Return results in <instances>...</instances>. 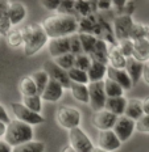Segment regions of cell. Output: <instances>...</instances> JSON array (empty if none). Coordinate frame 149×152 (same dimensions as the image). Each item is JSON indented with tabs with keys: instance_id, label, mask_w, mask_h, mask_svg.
<instances>
[{
	"instance_id": "obj_40",
	"label": "cell",
	"mask_w": 149,
	"mask_h": 152,
	"mask_svg": "<svg viewBox=\"0 0 149 152\" xmlns=\"http://www.w3.org/2000/svg\"><path fill=\"white\" fill-rule=\"evenodd\" d=\"M57 13L61 15H73L75 16V11H74V1L71 0H61V5Z\"/></svg>"
},
{
	"instance_id": "obj_21",
	"label": "cell",
	"mask_w": 149,
	"mask_h": 152,
	"mask_svg": "<svg viewBox=\"0 0 149 152\" xmlns=\"http://www.w3.org/2000/svg\"><path fill=\"white\" fill-rule=\"evenodd\" d=\"M124 115L127 118L132 119V121L137 122L139 119L144 115V110H142V102L139 99H129L127 102L125 107V113Z\"/></svg>"
},
{
	"instance_id": "obj_26",
	"label": "cell",
	"mask_w": 149,
	"mask_h": 152,
	"mask_svg": "<svg viewBox=\"0 0 149 152\" xmlns=\"http://www.w3.org/2000/svg\"><path fill=\"white\" fill-rule=\"evenodd\" d=\"M96 24H98L96 15H90L87 17L78 18V33H86L94 36V30Z\"/></svg>"
},
{
	"instance_id": "obj_51",
	"label": "cell",
	"mask_w": 149,
	"mask_h": 152,
	"mask_svg": "<svg viewBox=\"0 0 149 152\" xmlns=\"http://www.w3.org/2000/svg\"><path fill=\"white\" fill-rule=\"evenodd\" d=\"M7 123L1 122L0 121V140H4V137H5V132H7Z\"/></svg>"
},
{
	"instance_id": "obj_27",
	"label": "cell",
	"mask_w": 149,
	"mask_h": 152,
	"mask_svg": "<svg viewBox=\"0 0 149 152\" xmlns=\"http://www.w3.org/2000/svg\"><path fill=\"white\" fill-rule=\"evenodd\" d=\"M7 45L12 49H19L23 46L24 47V34L23 28H12L11 31L5 36Z\"/></svg>"
},
{
	"instance_id": "obj_5",
	"label": "cell",
	"mask_w": 149,
	"mask_h": 152,
	"mask_svg": "<svg viewBox=\"0 0 149 152\" xmlns=\"http://www.w3.org/2000/svg\"><path fill=\"white\" fill-rule=\"evenodd\" d=\"M11 109H12V113H13L15 118L17 119V121L27 123V125L32 126V127L45 122V118H44L42 114L33 113L32 110L28 109L23 102H11Z\"/></svg>"
},
{
	"instance_id": "obj_45",
	"label": "cell",
	"mask_w": 149,
	"mask_h": 152,
	"mask_svg": "<svg viewBox=\"0 0 149 152\" xmlns=\"http://www.w3.org/2000/svg\"><path fill=\"white\" fill-rule=\"evenodd\" d=\"M127 3H128V0H113V8H115V11H116V13H118V16L124 15Z\"/></svg>"
},
{
	"instance_id": "obj_1",
	"label": "cell",
	"mask_w": 149,
	"mask_h": 152,
	"mask_svg": "<svg viewBox=\"0 0 149 152\" xmlns=\"http://www.w3.org/2000/svg\"><path fill=\"white\" fill-rule=\"evenodd\" d=\"M42 26L49 39L70 37L78 33V17L73 15L54 13L44 20Z\"/></svg>"
},
{
	"instance_id": "obj_9",
	"label": "cell",
	"mask_w": 149,
	"mask_h": 152,
	"mask_svg": "<svg viewBox=\"0 0 149 152\" xmlns=\"http://www.w3.org/2000/svg\"><path fill=\"white\" fill-rule=\"evenodd\" d=\"M133 24H135V20L132 16H127V15L116 16L115 20H113L112 28H113V33H115L118 42L123 39H128Z\"/></svg>"
},
{
	"instance_id": "obj_36",
	"label": "cell",
	"mask_w": 149,
	"mask_h": 152,
	"mask_svg": "<svg viewBox=\"0 0 149 152\" xmlns=\"http://www.w3.org/2000/svg\"><path fill=\"white\" fill-rule=\"evenodd\" d=\"M53 61H54L56 64L59 66L62 69L69 71V69L74 68V66H75V55L74 54H71V53H69V54H65V55L53 59Z\"/></svg>"
},
{
	"instance_id": "obj_23",
	"label": "cell",
	"mask_w": 149,
	"mask_h": 152,
	"mask_svg": "<svg viewBox=\"0 0 149 152\" xmlns=\"http://www.w3.org/2000/svg\"><path fill=\"white\" fill-rule=\"evenodd\" d=\"M128 100L123 97H113V99H107L106 101V107L104 109L111 112L112 114H115L116 117H123L125 113V107Z\"/></svg>"
},
{
	"instance_id": "obj_53",
	"label": "cell",
	"mask_w": 149,
	"mask_h": 152,
	"mask_svg": "<svg viewBox=\"0 0 149 152\" xmlns=\"http://www.w3.org/2000/svg\"><path fill=\"white\" fill-rule=\"evenodd\" d=\"M93 152H107V151H104V150H102V148H99V147H95L93 150Z\"/></svg>"
},
{
	"instance_id": "obj_20",
	"label": "cell",
	"mask_w": 149,
	"mask_h": 152,
	"mask_svg": "<svg viewBox=\"0 0 149 152\" xmlns=\"http://www.w3.org/2000/svg\"><path fill=\"white\" fill-rule=\"evenodd\" d=\"M144 63L136 61L135 58H128L127 59V66H125V71L129 75L133 85L137 84V81L142 77V69H144Z\"/></svg>"
},
{
	"instance_id": "obj_37",
	"label": "cell",
	"mask_w": 149,
	"mask_h": 152,
	"mask_svg": "<svg viewBox=\"0 0 149 152\" xmlns=\"http://www.w3.org/2000/svg\"><path fill=\"white\" fill-rule=\"evenodd\" d=\"M91 64H93V59L90 58V55H87V54L82 53L79 54V55L75 56V68L78 69H82V71H88L91 67Z\"/></svg>"
},
{
	"instance_id": "obj_11",
	"label": "cell",
	"mask_w": 149,
	"mask_h": 152,
	"mask_svg": "<svg viewBox=\"0 0 149 152\" xmlns=\"http://www.w3.org/2000/svg\"><path fill=\"white\" fill-rule=\"evenodd\" d=\"M135 130H136V122L127 118L125 115H123V117H119L118 118V122L115 123L112 131L116 134V137L119 138V140L122 142V143H125V142L129 140L131 137L133 135Z\"/></svg>"
},
{
	"instance_id": "obj_42",
	"label": "cell",
	"mask_w": 149,
	"mask_h": 152,
	"mask_svg": "<svg viewBox=\"0 0 149 152\" xmlns=\"http://www.w3.org/2000/svg\"><path fill=\"white\" fill-rule=\"evenodd\" d=\"M40 4L50 12H58L61 0H42V1H40Z\"/></svg>"
},
{
	"instance_id": "obj_39",
	"label": "cell",
	"mask_w": 149,
	"mask_h": 152,
	"mask_svg": "<svg viewBox=\"0 0 149 152\" xmlns=\"http://www.w3.org/2000/svg\"><path fill=\"white\" fill-rule=\"evenodd\" d=\"M69 39H70V53L71 54H74V55L77 56V55H79V54L83 53V49H82V43H81V39H79L78 33L70 36Z\"/></svg>"
},
{
	"instance_id": "obj_4",
	"label": "cell",
	"mask_w": 149,
	"mask_h": 152,
	"mask_svg": "<svg viewBox=\"0 0 149 152\" xmlns=\"http://www.w3.org/2000/svg\"><path fill=\"white\" fill-rule=\"evenodd\" d=\"M56 119L61 127L70 131L73 129L79 127L81 119H82V114H81V110H79L78 107L63 105V106H59L58 109H57Z\"/></svg>"
},
{
	"instance_id": "obj_3",
	"label": "cell",
	"mask_w": 149,
	"mask_h": 152,
	"mask_svg": "<svg viewBox=\"0 0 149 152\" xmlns=\"http://www.w3.org/2000/svg\"><path fill=\"white\" fill-rule=\"evenodd\" d=\"M33 137L34 132L32 126L21 121H17V119H12L7 126V132H5L4 140L13 148L20 144L34 140Z\"/></svg>"
},
{
	"instance_id": "obj_34",
	"label": "cell",
	"mask_w": 149,
	"mask_h": 152,
	"mask_svg": "<svg viewBox=\"0 0 149 152\" xmlns=\"http://www.w3.org/2000/svg\"><path fill=\"white\" fill-rule=\"evenodd\" d=\"M148 28H149V25L142 24V23H136L135 21L133 26L131 29V33H129V39L137 41V39H142V38H147Z\"/></svg>"
},
{
	"instance_id": "obj_2",
	"label": "cell",
	"mask_w": 149,
	"mask_h": 152,
	"mask_svg": "<svg viewBox=\"0 0 149 152\" xmlns=\"http://www.w3.org/2000/svg\"><path fill=\"white\" fill-rule=\"evenodd\" d=\"M24 34V54L25 56H33L49 42L42 24H28L23 26Z\"/></svg>"
},
{
	"instance_id": "obj_43",
	"label": "cell",
	"mask_w": 149,
	"mask_h": 152,
	"mask_svg": "<svg viewBox=\"0 0 149 152\" xmlns=\"http://www.w3.org/2000/svg\"><path fill=\"white\" fill-rule=\"evenodd\" d=\"M12 24L9 21V18H0V36L5 37L12 29Z\"/></svg>"
},
{
	"instance_id": "obj_10",
	"label": "cell",
	"mask_w": 149,
	"mask_h": 152,
	"mask_svg": "<svg viewBox=\"0 0 149 152\" xmlns=\"http://www.w3.org/2000/svg\"><path fill=\"white\" fill-rule=\"evenodd\" d=\"M44 69L47 72V75L50 76V79L58 81L65 89H70L71 80H70V77H69L67 71H65V69H62L59 66H57L53 59L46 61L44 63Z\"/></svg>"
},
{
	"instance_id": "obj_14",
	"label": "cell",
	"mask_w": 149,
	"mask_h": 152,
	"mask_svg": "<svg viewBox=\"0 0 149 152\" xmlns=\"http://www.w3.org/2000/svg\"><path fill=\"white\" fill-rule=\"evenodd\" d=\"M63 93H65V88L58 81L50 79L49 84L46 85L45 91L41 94V99L42 101H47V102H58L62 99Z\"/></svg>"
},
{
	"instance_id": "obj_30",
	"label": "cell",
	"mask_w": 149,
	"mask_h": 152,
	"mask_svg": "<svg viewBox=\"0 0 149 152\" xmlns=\"http://www.w3.org/2000/svg\"><path fill=\"white\" fill-rule=\"evenodd\" d=\"M104 91H106L107 99H113V97H123L124 96V89H123L116 81L111 80L107 77L104 80Z\"/></svg>"
},
{
	"instance_id": "obj_28",
	"label": "cell",
	"mask_w": 149,
	"mask_h": 152,
	"mask_svg": "<svg viewBox=\"0 0 149 152\" xmlns=\"http://www.w3.org/2000/svg\"><path fill=\"white\" fill-rule=\"evenodd\" d=\"M30 76H32V79L34 80V83H36L39 94H42V92L45 91L46 85L49 84V81H50V76L47 75V72L44 68L39 69V71H34Z\"/></svg>"
},
{
	"instance_id": "obj_6",
	"label": "cell",
	"mask_w": 149,
	"mask_h": 152,
	"mask_svg": "<svg viewBox=\"0 0 149 152\" xmlns=\"http://www.w3.org/2000/svg\"><path fill=\"white\" fill-rule=\"evenodd\" d=\"M69 143L77 152H93L95 148L93 140L81 127L69 131Z\"/></svg>"
},
{
	"instance_id": "obj_15",
	"label": "cell",
	"mask_w": 149,
	"mask_h": 152,
	"mask_svg": "<svg viewBox=\"0 0 149 152\" xmlns=\"http://www.w3.org/2000/svg\"><path fill=\"white\" fill-rule=\"evenodd\" d=\"M107 77L111 79V80H113V81H116L124 91H129L133 88V83H132L131 77H129V75L127 74L125 69H116V68H112L108 66Z\"/></svg>"
},
{
	"instance_id": "obj_54",
	"label": "cell",
	"mask_w": 149,
	"mask_h": 152,
	"mask_svg": "<svg viewBox=\"0 0 149 152\" xmlns=\"http://www.w3.org/2000/svg\"><path fill=\"white\" fill-rule=\"evenodd\" d=\"M147 39L149 41V28H148V36H147Z\"/></svg>"
},
{
	"instance_id": "obj_46",
	"label": "cell",
	"mask_w": 149,
	"mask_h": 152,
	"mask_svg": "<svg viewBox=\"0 0 149 152\" xmlns=\"http://www.w3.org/2000/svg\"><path fill=\"white\" fill-rule=\"evenodd\" d=\"M9 4H11V1L0 0V18H9Z\"/></svg>"
},
{
	"instance_id": "obj_19",
	"label": "cell",
	"mask_w": 149,
	"mask_h": 152,
	"mask_svg": "<svg viewBox=\"0 0 149 152\" xmlns=\"http://www.w3.org/2000/svg\"><path fill=\"white\" fill-rule=\"evenodd\" d=\"M108 66L116 69H125L127 66V58L119 50L118 45L110 46L108 50Z\"/></svg>"
},
{
	"instance_id": "obj_16",
	"label": "cell",
	"mask_w": 149,
	"mask_h": 152,
	"mask_svg": "<svg viewBox=\"0 0 149 152\" xmlns=\"http://www.w3.org/2000/svg\"><path fill=\"white\" fill-rule=\"evenodd\" d=\"M8 16H9V21H11L12 26L15 28L25 20V17H27V8H25L23 3L11 1Z\"/></svg>"
},
{
	"instance_id": "obj_29",
	"label": "cell",
	"mask_w": 149,
	"mask_h": 152,
	"mask_svg": "<svg viewBox=\"0 0 149 152\" xmlns=\"http://www.w3.org/2000/svg\"><path fill=\"white\" fill-rule=\"evenodd\" d=\"M46 145L40 140H32L12 148V152H45Z\"/></svg>"
},
{
	"instance_id": "obj_38",
	"label": "cell",
	"mask_w": 149,
	"mask_h": 152,
	"mask_svg": "<svg viewBox=\"0 0 149 152\" xmlns=\"http://www.w3.org/2000/svg\"><path fill=\"white\" fill-rule=\"evenodd\" d=\"M118 47H119V50L122 51V54L125 56L127 59L132 58V55H133V41L132 39H129L128 38V39L119 41Z\"/></svg>"
},
{
	"instance_id": "obj_17",
	"label": "cell",
	"mask_w": 149,
	"mask_h": 152,
	"mask_svg": "<svg viewBox=\"0 0 149 152\" xmlns=\"http://www.w3.org/2000/svg\"><path fill=\"white\" fill-rule=\"evenodd\" d=\"M132 58L144 63V64L149 63V41L147 38L133 41V55H132Z\"/></svg>"
},
{
	"instance_id": "obj_49",
	"label": "cell",
	"mask_w": 149,
	"mask_h": 152,
	"mask_svg": "<svg viewBox=\"0 0 149 152\" xmlns=\"http://www.w3.org/2000/svg\"><path fill=\"white\" fill-rule=\"evenodd\" d=\"M142 102V110H144V114L149 115V96H145L144 99L141 100Z\"/></svg>"
},
{
	"instance_id": "obj_22",
	"label": "cell",
	"mask_w": 149,
	"mask_h": 152,
	"mask_svg": "<svg viewBox=\"0 0 149 152\" xmlns=\"http://www.w3.org/2000/svg\"><path fill=\"white\" fill-rule=\"evenodd\" d=\"M108 50H110V45L103 39H98L96 45L94 47V51L90 54V58L93 61L100 62L103 64L108 66Z\"/></svg>"
},
{
	"instance_id": "obj_25",
	"label": "cell",
	"mask_w": 149,
	"mask_h": 152,
	"mask_svg": "<svg viewBox=\"0 0 149 152\" xmlns=\"http://www.w3.org/2000/svg\"><path fill=\"white\" fill-rule=\"evenodd\" d=\"M71 96L74 97L78 102L82 104H90V92H88V87L85 84H77L71 83L70 89Z\"/></svg>"
},
{
	"instance_id": "obj_32",
	"label": "cell",
	"mask_w": 149,
	"mask_h": 152,
	"mask_svg": "<svg viewBox=\"0 0 149 152\" xmlns=\"http://www.w3.org/2000/svg\"><path fill=\"white\" fill-rule=\"evenodd\" d=\"M79 34V39H81L82 43V49H83V53L90 55L91 53L94 51V47L98 42V38L93 36V34H86V33H78Z\"/></svg>"
},
{
	"instance_id": "obj_24",
	"label": "cell",
	"mask_w": 149,
	"mask_h": 152,
	"mask_svg": "<svg viewBox=\"0 0 149 152\" xmlns=\"http://www.w3.org/2000/svg\"><path fill=\"white\" fill-rule=\"evenodd\" d=\"M19 89H20V93H21L23 97H30V96H36V94H39L36 83H34V80L32 79L30 75H25L20 79Z\"/></svg>"
},
{
	"instance_id": "obj_50",
	"label": "cell",
	"mask_w": 149,
	"mask_h": 152,
	"mask_svg": "<svg viewBox=\"0 0 149 152\" xmlns=\"http://www.w3.org/2000/svg\"><path fill=\"white\" fill-rule=\"evenodd\" d=\"M0 152H12V147L5 140H0Z\"/></svg>"
},
{
	"instance_id": "obj_18",
	"label": "cell",
	"mask_w": 149,
	"mask_h": 152,
	"mask_svg": "<svg viewBox=\"0 0 149 152\" xmlns=\"http://www.w3.org/2000/svg\"><path fill=\"white\" fill-rule=\"evenodd\" d=\"M107 71H108V66L103 64L100 62L93 61L90 69L87 71L88 80L90 83H96V81H104L107 79Z\"/></svg>"
},
{
	"instance_id": "obj_8",
	"label": "cell",
	"mask_w": 149,
	"mask_h": 152,
	"mask_svg": "<svg viewBox=\"0 0 149 152\" xmlns=\"http://www.w3.org/2000/svg\"><path fill=\"white\" fill-rule=\"evenodd\" d=\"M118 118L115 114H112L108 110L103 109L100 112H95L91 115V125L93 127L98 129L99 131H108V130H112L115 123L118 122Z\"/></svg>"
},
{
	"instance_id": "obj_44",
	"label": "cell",
	"mask_w": 149,
	"mask_h": 152,
	"mask_svg": "<svg viewBox=\"0 0 149 152\" xmlns=\"http://www.w3.org/2000/svg\"><path fill=\"white\" fill-rule=\"evenodd\" d=\"M96 8L98 11H110L113 8V1L112 0H96Z\"/></svg>"
},
{
	"instance_id": "obj_31",
	"label": "cell",
	"mask_w": 149,
	"mask_h": 152,
	"mask_svg": "<svg viewBox=\"0 0 149 152\" xmlns=\"http://www.w3.org/2000/svg\"><path fill=\"white\" fill-rule=\"evenodd\" d=\"M21 102L33 113L41 114V112H42V99H41V94H36V96H30V97H23Z\"/></svg>"
},
{
	"instance_id": "obj_52",
	"label": "cell",
	"mask_w": 149,
	"mask_h": 152,
	"mask_svg": "<svg viewBox=\"0 0 149 152\" xmlns=\"http://www.w3.org/2000/svg\"><path fill=\"white\" fill-rule=\"evenodd\" d=\"M61 152H77V151H75L70 144H67V145H65V147L61 148Z\"/></svg>"
},
{
	"instance_id": "obj_41",
	"label": "cell",
	"mask_w": 149,
	"mask_h": 152,
	"mask_svg": "<svg viewBox=\"0 0 149 152\" xmlns=\"http://www.w3.org/2000/svg\"><path fill=\"white\" fill-rule=\"evenodd\" d=\"M136 130L141 134H149V115L144 114L137 122H136Z\"/></svg>"
},
{
	"instance_id": "obj_47",
	"label": "cell",
	"mask_w": 149,
	"mask_h": 152,
	"mask_svg": "<svg viewBox=\"0 0 149 152\" xmlns=\"http://www.w3.org/2000/svg\"><path fill=\"white\" fill-rule=\"evenodd\" d=\"M0 121L1 122H4V123H8L11 122V118H9V115H8V112L5 110V107L0 104Z\"/></svg>"
},
{
	"instance_id": "obj_12",
	"label": "cell",
	"mask_w": 149,
	"mask_h": 152,
	"mask_svg": "<svg viewBox=\"0 0 149 152\" xmlns=\"http://www.w3.org/2000/svg\"><path fill=\"white\" fill-rule=\"evenodd\" d=\"M122 142L116 137V134L112 130L108 131H99L98 135V147L107 152H115L122 147Z\"/></svg>"
},
{
	"instance_id": "obj_7",
	"label": "cell",
	"mask_w": 149,
	"mask_h": 152,
	"mask_svg": "<svg viewBox=\"0 0 149 152\" xmlns=\"http://www.w3.org/2000/svg\"><path fill=\"white\" fill-rule=\"evenodd\" d=\"M88 92H90V104L91 109L95 112H100L106 107L107 94L104 91V81H96V83H90L87 85Z\"/></svg>"
},
{
	"instance_id": "obj_48",
	"label": "cell",
	"mask_w": 149,
	"mask_h": 152,
	"mask_svg": "<svg viewBox=\"0 0 149 152\" xmlns=\"http://www.w3.org/2000/svg\"><path fill=\"white\" fill-rule=\"evenodd\" d=\"M142 80L145 81V84L149 85V63L144 66V69H142Z\"/></svg>"
},
{
	"instance_id": "obj_13",
	"label": "cell",
	"mask_w": 149,
	"mask_h": 152,
	"mask_svg": "<svg viewBox=\"0 0 149 152\" xmlns=\"http://www.w3.org/2000/svg\"><path fill=\"white\" fill-rule=\"evenodd\" d=\"M47 51H49L50 56L53 59L65 55V54H69L70 53V39H69V37L49 39V42H47Z\"/></svg>"
},
{
	"instance_id": "obj_35",
	"label": "cell",
	"mask_w": 149,
	"mask_h": 152,
	"mask_svg": "<svg viewBox=\"0 0 149 152\" xmlns=\"http://www.w3.org/2000/svg\"><path fill=\"white\" fill-rule=\"evenodd\" d=\"M69 77H70L71 83H77V84H85L88 85L90 84V80H88V75L86 71H82V69L78 68H71L67 71Z\"/></svg>"
},
{
	"instance_id": "obj_33",
	"label": "cell",
	"mask_w": 149,
	"mask_h": 152,
	"mask_svg": "<svg viewBox=\"0 0 149 152\" xmlns=\"http://www.w3.org/2000/svg\"><path fill=\"white\" fill-rule=\"evenodd\" d=\"M74 11L75 16L78 18L87 17L93 13V8H91V1H85V0H75L74 1Z\"/></svg>"
}]
</instances>
